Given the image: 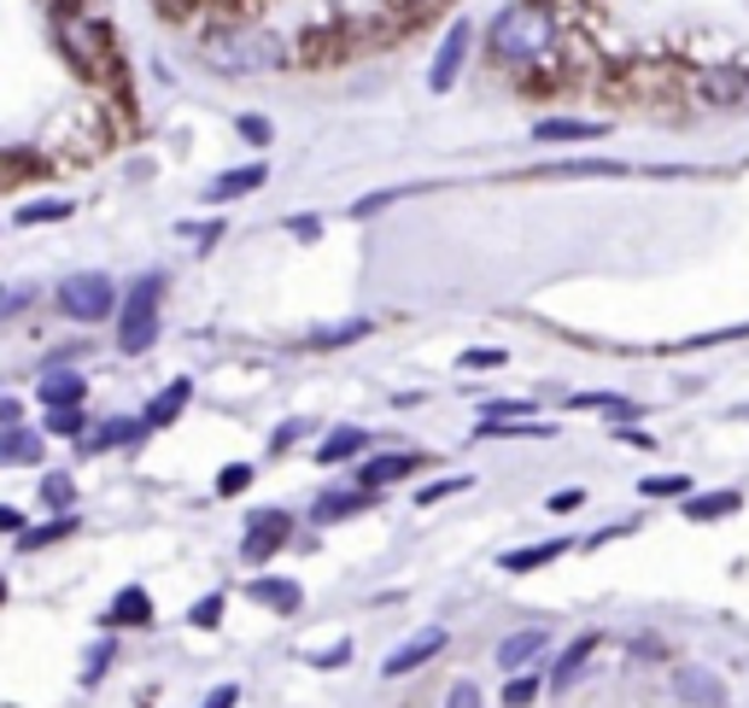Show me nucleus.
I'll use <instances>...</instances> for the list:
<instances>
[{"label": "nucleus", "mask_w": 749, "mask_h": 708, "mask_svg": "<svg viewBox=\"0 0 749 708\" xmlns=\"http://www.w3.org/2000/svg\"><path fill=\"white\" fill-rule=\"evenodd\" d=\"M551 48H556V12L545 0H510L486 30V53H492V65H504V71H527Z\"/></svg>", "instance_id": "f257e3e1"}, {"label": "nucleus", "mask_w": 749, "mask_h": 708, "mask_svg": "<svg viewBox=\"0 0 749 708\" xmlns=\"http://www.w3.org/2000/svg\"><path fill=\"white\" fill-rule=\"evenodd\" d=\"M281 59H287L281 35L253 30V24H235V30L205 35V65L223 71V76H258V71H276Z\"/></svg>", "instance_id": "f03ea898"}, {"label": "nucleus", "mask_w": 749, "mask_h": 708, "mask_svg": "<svg viewBox=\"0 0 749 708\" xmlns=\"http://www.w3.org/2000/svg\"><path fill=\"white\" fill-rule=\"evenodd\" d=\"M158 299H164V276L153 269V276H141L117 305V346L130 351V358H141V351L158 340Z\"/></svg>", "instance_id": "7ed1b4c3"}, {"label": "nucleus", "mask_w": 749, "mask_h": 708, "mask_svg": "<svg viewBox=\"0 0 749 708\" xmlns=\"http://www.w3.org/2000/svg\"><path fill=\"white\" fill-rule=\"evenodd\" d=\"M59 48H65V59L82 76H106L112 59H117L112 30L100 24V18H89V12H59Z\"/></svg>", "instance_id": "20e7f679"}, {"label": "nucleus", "mask_w": 749, "mask_h": 708, "mask_svg": "<svg viewBox=\"0 0 749 708\" xmlns=\"http://www.w3.org/2000/svg\"><path fill=\"white\" fill-rule=\"evenodd\" d=\"M59 310H65L71 322H106L112 310H117L112 276H100V269H82V276H71L65 287H59Z\"/></svg>", "instance_id": "39448f33"}, {"label": "nucleus", "mask_w": 749, "mask_h": 708, "mask_svg": "<svg viewBox=\"0 0 749 708\" xmlns=\"http://www.w3.org/2000/svg\"><path fill=\"white\" fill-rule=\"evenodd\" d=\"M469 48H474V24L456 18V24L445 30V41H440V53H433V65H428V89L433 94L456 89V76H463V65H469Z\"/></svg>", "instance_id": "423d86ee"}, {"label": "nucleus", "mask_w": 749, "mask_h": 708, "mask_svg": "<svg viewBox=\"0 0 749 708\" xmlns=\"http://www.w3.org/2000/svg\"><path fill=\"white\" fill-rule=\"evenodd\" d=\"M287 527H294V522H287V510H258L253 522H246L240 562H253V568H258V562H269V556L287 545Z\"/></svg>", "instance_id": "0eeeda50"}, {"label": "nucleus", "mask_w": 749, "mask_h": 708, "mask_svg": "<svg viewBox=\"0 0 749 708\" xmlns=\"http://www.w3.org/2000/svg\"><path fill=\"white\" fill-rule=\"evenodd\" d=\"M445 650V627H422V633H410L404 644H399V650H392L387 656V679H404V674H415V668H422V661H433V656H440Z\"/></svg>", "instance_id": "6e6552de"}, {"label": "nucleus", "mask_w": 749, "mask_h": 708, "mask_svg": "<svg viewBox=\"0 0 749 708\" xmlns=\"http://www.w3.org/2000/svg\"><path fill=\"white\" fill-rule=\"evenodd\" d=\"M674 691H679V702H691V708H726L732 697H726V685H720V674H709V668H674Z\"/></svg>", "instance_id": "1a4fd4ad"}, {"label": "nucleus", "mask_w": 749, "mask_h": 708, "mask_svg": "<svg viewBox=\"0 0 749 708\" xmlns=\"http://www.w3.org/2000/svg\"><path fill=\"white\" fill-rule=\"evenodd\" d=\"M415 463H422L415 451H381V456H369V463L358 469V486H363V492H381L387 481H404V474H415Z\"/></svg>", "instance_id": "9d476101"}, {"label": "nucleus", "mask_w": 749, "mask_h": 708, "mask_svg": "<svg viewBox=\"0 0 749 708\" xmlns=\"http://www.w3.org/2000/svg\"><path fill=\"white\" fill-rule=\"evenodd\" d=\"M609 135V123L597 117H538L533 123V141H545V147H556V141H603Z\"/></svg>", "instance_id": "9b49d317"}, {"label": "nucleus", "mask_w": 749, "mask_h": 708, "mask_svg": "<svg viewBox=\"0 0 749 708\" xmlns=\"http://www.w3.org/2000/svg\"><path fill=\"white\" fill-rule=\"evenodd\" d=\"M264 182H269V164L258 158V164H240V171H223L212 187H205V199H212V205H228V199H240V194H258Z\"/></svg>", "instance_id": "f8f14e48"}, {"label": "nucleus", "mask_w": 749, "mask_h": 708, "mask_svg": "<svg viewBox=\"0 0 749 708\" xmlns=\"http://www.w3.org/2000/svg\"><path fill=\"white\" fill-rule=\"evenodd\" d=\"M35 399L48 404V410H65V404L89 399V381H82L76 369H48V374H41V387H35Z\"/></svg>", "instance_id": "ddd939ff"}, {"label": "nucleus", "mask_w": 749, "mask_h": 708, "mask_svg": "<svg viewBox=\"0 0 749 708\" xmlns=\"http://www.w3.org/2000/svg\"><path fill=\"white\" fill-rule=\"evenodd\" d=\"M41 433L24 428V422H12V428H0V469H24V463H41Z\"/></svg>", "instance_id": "4468645a"}, {"label": "nucleus", "mask_w": 749, "mask_h": 708, "mask_svg": "<svg viewBox=\"0 0 749 708\" xmlns=\"http://www.w3.org/2000/svg\"><path fill=\"white\" fill-rule=\"evenodd\" d=\"M691 89H697V100H709V106H738L749 94V76L743 71H702Z\"/></svg>", "instance_id": "2eb2a0df"}, {"label": "nucleus", "mask_w": 749, "mask_h": 708, "mask_svg": "<svg viewBox=\"0 0 749 708\" xmlns=\"http://www.w3.org/2000/svg\"><path fill=\"white\" fill-rule=\"evenodd\" d=\"M187 399H194V381H171V387H164L158 399L147 404V410H141V428H147V433H153V428H171L176 415L187 410Z\"/></svg>", "instance_id": "dca6fc26"}, {"label": "nucleus", "mask_w": 749, "mask_h": 708, "mask_svg": "<svg viewBox=\"0 0 749 708\" xmlns=\"http://www.w3.org/2000/svg\"><path fill=\"white\" fill-rule=\"evenodd\" d=\"M597 633H579L574 644H568V650H562V661H556V668H551V691H568V685L579 679V668H586V661L597 656Z\"/></svg>", "instance_id": "f3484780"}, {"label": "nucleus", "mask_w": 749, "mask_h": 708, "mask_svg": "<svg viewBox=\"0 0 749 708\" xmlns=\"http://www.w3.org/2000/svg\"><path fill=\"white\" fill-rule=\"evenodd\" d=\"M363 451H369V433L363 428H335L328 440H317V463L335 469V463H351V456H363Z\"/></svg>", "instance_id": "a211bd4d"}, {"label": "nucleus", "mask_w": 749, "mask_h": 708, "mask_svg": "<svg viewBox=\"0 0 749 708\" xmlns=\"http://www.w3.org/2000/svg\"><path fill=\"white\" fill-rule=\"evenodd\" d=\"M369 497H374V492H363V486H358V492H322L317 504H310V522H317V527H335V522H346V515H358Z\"/></svg>", "instance_id": "6ab92c4d"}, {"label": "nucleus", "mask_w": 749, "mask_h": 708, "mask_svg": "<svg viewBox=\"0 0 749 708\" xmlns=\"http://www.w3.org/2000/svg\"><path fill=\"white\" fill-rule=\"evenodd\" d=\"M112 627H153V597L141 592V586H123L112 597V609H106Z\"/></svg>", "instance_id": "aec40b11"}, {"label": "nucleus", "mask_w": 749, "mask_h": 708, "mask_svg": "<svg viewBox=\"0 0 749 708\" xmlns=\"http://www.w3.org/2000/svg\"><path fill=\"white\" fill-rule=\"evenodd\" d=\"M538 650H545V633H510L504 644H497V668H504V674H522L527 668V661H538Z\"/></svg>", "instance_id": "412c9836"}, {"label": "nucleus", "mask_w": 749, "mask_h": 708, "mask_svg": "<svg viewBox=\"0 0 749 708\" xmlns=\"http://www.w3.org/2000/svg\"><path fill=\"white\" fill-rule=\"evenodd\" d=\"M141 433H147V428H141V415H112V422H100V428L89 433V440H82V451H112V445H135Z\"/></svg>", "instance_id": "4be33fe9"}, {"label": "nucleus", "mask_w": 749, "mask_h": 708, "mask_svg": "<svg viewBox=\"0 0 749 708\" xmlns=\"http://www.w3.org/2000/svg\"><path fill=\"white\" fill-rule=\"evenodd\" d=\"M246 597L264 603V609H276V615H294L299 603H305V592L294 586V579H253V586H246Z\"/></svg>", "instance_id": "5701e85b"}, {"label": "nucleus", "mask_w": 749, "mask_h": 708, "mask_svg": "<svg viewBox=\"0 0 749 708\" xmlns=\"http://www.w3.org/2000/svg\"><path fill=\"white\" fill-rule=\"evenodd\" d=\"M562 551H568V538H545V545H527V551H504V574H533V568H545V562H556Z\"/></svg>", "instance_id": "b1692460"}, {"label": "nucleus", "mask_w": 749, "mask_h": 708, "mask_svg": "<svg viewBox=\"0 0 749 708\" xmlns=\"http://www.w3.org/2000/svg\"><path fill=\"white\" fill-rule=\"evenodd\" d=\"M71 533H76V515L59 510L53 522H41V527H24V533H18V551H48V545H59V538H71Z\"/></svg>", "instance_id": "393cba45"}, {"label": "nucleus", "mask_w": 749, "mask_h": 708, "mask_svg": "<svg viewBox=\"0 0 749 708\" xmlns=\"http://www.w3.org/2000/svg\"><path fill=\"white\" fill-rule=\"evenodd\" d=\"M76 212L71 199H35V205H18V228H41V223H65Z\"/></svg>", "instance_id": "a878e982"}, {"label": "nucleus", "mask_w": 749, "mask_h": 708, "mask_svg": "<svg viewBox=\"0 0 749 708\" xmlns=\"http://www.w3.org/2000/svg\"><path fill=\"white\" fill-rule=\"evenodd\" d=\"M738 510V492H709V497H685V515L691 522H720V515Z\"/></svg>", "instance_id": "bb28decb"}, {"label": "nucleus", "mask_w": 749, "mask_h": 708, "mask_svg": "<svg viewBox=\"0 0 749 708\" xmlns=\"http://www.w3.org/2000/svg\"><path fill=\"white\" fill-rule=\"evenodd\" d=\"M363 335H369V317H351V322H335V328H317L310 346H351V340H363Z\"/></svg>", "instance_id": "cd10ccee"}, {"label": "nucleus", "mask_w": 749, "mask_h": 708, "mask_svg": "<svg viewBox=\"0 0 749 708\" xmlns=\"http://www.w3.org/2000/svg\"><path fill=\"white\" fill-rule=\"evenodd\" d=\"M545 176H620V164H609V158H568V164H545Z\"/></svg>", "instance_id": "c85d7f7f"}, {"label": "nucleus", "mask_w": 749, "mask_h": 708, "mask_svg": "<svg viewBox=\"0 0 749 708\" xmlns=\"http://www.w3.org/2000/svg\"><path fill=\"white\" fill-rule=\"evenodd\" d=\"M112 661H117V644H112V638H100L94 650L82 656V685H100V679H106V668H112Z\"/></svg>", "instance_id": "c756f323"}, {"label": "nucleus", "mask_w": 749, "mask_h": 708, "mask_svg": "<svg viewBox=\"0 0 749 708\" xmlns=\"http://www.w3.org/2000/svg\"><path fill=\"white\" fill-rule=\"evenodd\" d=\"M474 486V474H445V481H433V486H422V492H415V504H445V497H456V492H469Z\"/></svg>", "instance_id": "7c9ffc66"}, {"label": "nucleus", "mask_w": 749, "mask_h": 708, "mask_svg": "<svg viewBox=\"0 0 749 708\" xmlns=\"http://www.w3.org/2000/svg\"><path fill=\"white\" fill-rule=\"evenodd\" d=\"M48 433H59V440H76V433H89V415H82V404L48 410Z\"/></svg>", "instance_id": "2f4dec72"}, {"label": "nucleus", "mask_w": 749, "mask_h": 708, "mask_svg": "<svg viewBox=\"0 0 749 708\" xmlns=\"http://www.w3.org/2000/svg\"><path fill=\"white\" fill-rule=\"evenodd\" d=\"M644 497H685L691 492V474H656V481H638Z\"/></svg>", "instance_id": "473e14b6"}, {"label": "nucleus", "mask_w": 749, "mask_h": 708, "mask_svg": "<svg viewBox=\"0 0 749 708\" xmlns=\"http://www.w3.org/2000/svg\"><path fill=\"white\" fill-rule=\"evenodd\" d=\"M187 620H194V627H199V633H212V627H217V620H223V592H212V597H199V603H194V609H187Z\"/></svg>", "instance_id": "72a5a7b5"}, {"label": "nucleus", "mask_w": 749, "mask_h": 708, "mask_svg": "<svg viewBox=\"0 0 749 708\" xmlns=\"http://www.w3.org/2000/svg\"><path fill=\"white\" fill-rule=\"evenodd\" d=\"M253 486V463H228L223 474H217V497H235V492H246Z\"/></svg>", "instance_id": "f704fd0d"}, {"label": "nucleus", "mask_w": 749, "mask_h": 708, "mask_svg": "<svg viewBox=\"0 0 749 708\" xmlns=\"http://www.w3.org/2000/svg\"><path fill=\"white\" fill-rule=\"evenodd\" d=\"M510 415H533V399H492L481 410V422H510Z\"/></svg>", "instance_id": "c9c22d12"}, {"label": "nucleus", "mask_w": 749, "mask_h": 708, "mask_svg": "<svg viewBox=\"0 0 749 708\" xmlns=\"http://www.w3.org/2000/svg\"><path fill=\"white\" fill-rule=\"evenodd\" d=\"M538 697V679H527V674H510V685H504V702L510 708H527Z\"/></svg>", "instance_id": "e433bc0d"}, {"label": "nucleus", "mask_w": 749, "mask_h": 708, "mask_svg": "<svg viewBox=\"0 0 749 708\" xmlns=\"http://www.w3.org/2000/svg\"><path fill=\"white\" fill-rule=\"evenodd\" d=\"M71 492H76V486H71V474H48V481H41V497H48L53 510H65V504H71Z\"/></svg>", "instance_id": "4c0bfd02"}, {"label": "nucleus", "mask_w": 749, "mask_h": 708, "mask_svg": "<svg viewBox=\"0 0 749 708\" xmlns=\"http://www.w3.org/2000/svg\"><path fill=\"white\" fill-rule=\"evenodd\" d=\"M235 130H240L246 141H253V147H269V117H258V112H246V117L235 123Z\"/></svg>", "instance_id": "58836bf2"}, {"label": "nucleus", "mask_w": 749, "mask_h": 708, "mask_svg": "<svg viewBox=\"0 0 749 708\" xmlns=\"http://www.w3.org/2000/svg\"><path fill=\"white\" fill-rule=\"evenodd\" d=\"M340 661H351V638H340L335 650H322V656H310V668H340Z\"/></svg>", "instance_id": "ea45409f"}, {"label": "nucleus", "mask_w": 749, "mask_h": 708, "mask_svg": "<svg viewBox=\"0 0 749 708\" xmlns=\"http://www.w3.org/2000/svg\"><path fill=\"white\" fill-rule=\"evenodd\" d=\"M504 363V351H492V346H481V351H463V369H497Z\"/></svg>", "instance_id": "a19ab883"}, {"label": "nucleus", "mask_w": 749, "mask_h": 708, "mask_svg": "<svg viewBox=\"0 0 749 708\" xmlns=\"http://www.w3.org/2000/svg\"><path fill=\"white\" fill-rule=\"evenodd\" d=\"M24 305H30V287H0V317H12Z\"/></svg>", "instance_id": "79ce46f5"}, {"label": "nucleus", "mask_w": 749, "mask_h": 708, "mask_svg": "<svg viewBox=\"0 0 749 708\" xmlns=\"http://www.w3.org/2000/svg\"><path fill=\"white\" fill-rule=\"evenodd\" d=\"M299 433H305V422H281L276 433H269V451H287V445L299 440Z\"/></svg>", "instance_id": "37998d69"}, {"label": "nucleus", "mask_w": 749, "mask_h": 708, "mask_svg": "<svg viewBox=\"0 0 749 708\" xmlns=\"http://www.w3.org/2000/svg\"><path fill=\"white\" fill-rule=\"evenodd\" d=\"M445 708H481V691H474V685H451Z\"/></svg>", "instance_id": "c03bdc74"}, {"label": "nucleus", "mask_w": 749, "mask_h": 708, "mask_svg": "<svg viewBox=\"0 0 749 708\" xmlns=\"http://www.w3.org/2000/svg\"><path fill=\"white\" fill-rule=\"evenodd\" d=\"M235 702H240V685H217V691L205 697L199 708H235Z\"/></svg>", "instance_id": "a18cd8bd"}, {"label": "nucleus", "mask_w": 749, "mask_h": 708, "mask_svg": "<svg viewBox=\"0 0 749 708\" xmlns=\"http://www.w3.org/2000/svg\"><path fill=\"white\" fill-rule=\"evenodd\" d=\"M579 497H586V492H579V486H568V492H551L545 504H551V510L562 515V510H579Z\"/></svg>", "instance_id": "49530a36"}, {"label": "nucleus", "mask_w": 749, "mask_h": 708, "mask_svg": "<svg viewBox=\"0 0 749 708\" xmlns=\"http://www.w3.org/2000/svg\"><path fill=\"white\" fill-rule=\"evenodd\" d=\"M287 228H294V235H299V240H317V235H322V223H317V217H294V223H287Z\"/></svg>", "instance_id": "de8ad7c7"}, {"label": "nucleus", "mask_w": 749, "mask_h": 708, "mask_svg": "<svg viewBox=\"0 0 749 708\" xmlns=\"http://www.w3.org/2000/svg\"><path fill=\"white\" fill-rule=\"evenodd\" d=\"M0 533H24V515H18L12 504H0Z\"/></svg>", "instance_id": "09e8293b"}, {"label": "nucleus", "mask_w": 749, "mask_h": 708, "mask_svg": "<svg viewBox=\"0 0 749 708\" xmlns=\"http://www.w3.org/2000/svg\"><path fill=\"white\" fill-rule=\"evenodd\" d=\"M12 422H24V404H18V399H0V428H12Z\"/></svg>", "instance_id": "8fccbe9b"}, {"label": "nucleus", "mask_w": 749, "mask_h": 708, "mask_svg": "<svg viewBox=\"0 0 749 708\" xmlns=\"http://www.w3.org/2000/svg\"><path fill=\"white\" fill-rule=\"evenodd\" d=\"M615 440H627V445H650V433H638V428L627 422V428H615Z\"/></svg>", "instance_id": "3c124183"}, {"label": "nucleus", "mask_w": 749, "mask_h": 708, "mask_svg": "<svg viewBox=\"0 0 749 708\" xmlns=\"http://www.w3.org/2000/svg\"><path fill=\"white\" fill-rule=\"evenodd\" d=\"M0 603H7V579H0Z\"/></svg>", "instance_id": "603ef678"}]
</instances>
